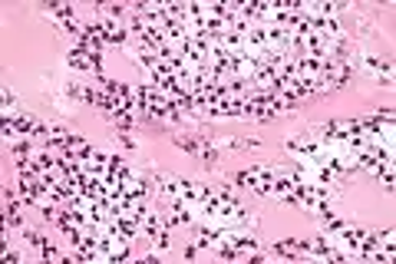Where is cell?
<instances>
[{
  "instance_id": "3",
  "label": "cell",
  "mask_w": 396,
  "mask_h": 264,
  "mask_svg": "<svg viewBox=\"0 0 396 264\" xmlns=\"http://www.w3.org/2000/svg\"><path fill=\"white\" fill-rule=\"evenodd\" d=\"M17 106H20V99L7 89V86H3V112H17Z\"/></svg>"
},
{
  "instance_id": "1",
  "label": "cell",
  "mask_w": 396,
  "mask_h": 264,
  "mask_svg": "<svg viewBox=\"0 0 396 264\" xmlns=\"http://www.w3.org/2000/svg\"><path fill=\"white\" fill-rule=\"evenodd\" d=\"M20 238H23V241H27V248H33V251H43V245L46 241H50V238L43 235V231H37V228H23V231H20Z\"/></svg>"
},
{
  "instance_id": "4",
  "label": "cell",
  "mask_w": 396,
  "mask_h": 264,
  "mask_svg": "<svg viewBox=\"0 0 396 264\" xmlns=\"http://www.w3.org/2000/svg\"><path fill=\"white\" fill-rule=\"evenodd\" d=\"M195 255H198V245H195L192 238H188V245H185V251H182V258H185V261H192V258H195Z\"/></svg>"
},
{
  "instance_id": "2",
  "label": "cell",
  "mask_w": 396,
  "mask_h": 264,
  "mask_svg": "<svg viewBox=\"0 0 396 264\" xmlns=\"http://www.w3.org/2000/svg\"><path fill=\"white\" fill-rule=\"evenodd\" d=\"M116 142H119V146L126 149V152H132V149H136V139H132L129 132H126V129H116Z\"/></svg>"
}]
</instances>
